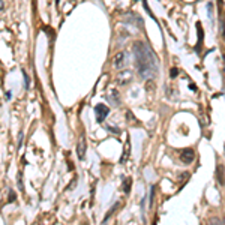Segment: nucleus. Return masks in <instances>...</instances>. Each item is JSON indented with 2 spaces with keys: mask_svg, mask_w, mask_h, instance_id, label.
<instances>
[{
  "mask_svg": "<svg viewBox=\"0 0 225 225\" xmlns=\"http://www.w3.org/2000/svg\"><path fill=\"white\" fill-rule=\"evenodd\" d=\"M170 75H171V78H176L179 75V69H177V68H173V69L170 71Z\"/></svg>",
  "mask_w": 225,
  "mask_h": 225,
  "instance_id": "17",
  "label": "nucleus"
},
{
  "mask_svg": "<svg viewBox=\"0 0 225 225\" xmlns=\"http://www.w3.org/2000/svg\"><path fill=\"white\" fill-rule=\"evenodd\" d=\"M132 80V74H131V71H125V72H120L119 74V77H117V81H119V84H128L129 81Z\"/></svg>",
  "mask_w": 225,
  "mask_h": 225,
  "instance_id": "6",
  "label": "nucleus"
},
{
  "mask_svg": "<svg viewBox=\"0 0 225 225\" xmlns=\"http://www.w3.org/2000/svg\"><path fill=\"white\" fill-rule=\"evenodd\" d=\"M134 56H135V65L137 71L141 78H153L158 74V62L147 44L137 41L134 44Z\"/></svg>",
  "mask_w": 225,
  "mask_h": 225,
  "instance_id": "1",
  "label": "nucleus"
},
{
  "mask_svg": "<svg viewBox=\"0 0 225 225\" xmlns=\"http://www.w3.org/2000/svg\"><path fill=\"white\" fill-rule=\"evenodd\" d=\"M180 159H182V162L185 164H192V161L195 159V153L192 149H185L182 152V155H180Z\"/></svg>",
  "mask_w": 225,
  "mask_h": 225,
  "instance_id": "5",
  "label": "nucleus"
},
{
  "mask_svg": "<svg viewBox=\"0 0 225 225\" xmlns=\"http://www.w3.org/2000/svg\"><path fill=\"white\" fill-rule=\"evenodd\" d=\"M197 27H198V45H197V53L200 51V48H201V44H202V30H201V24L198 22L197 24Z\"/></svg>",
  "mask_w": 225,
  "mask_h": 225,
  "instance_id": "11",
  "label": "nucleus"
},
{
  "mask_svg": "<svg viewBox=\"0 0 225 225\" xmlns=\"http://www.w3.org/2000/svg\"><path fill=\"white\" fill-rule=\"evenodd\" d=\"M216 180H218L219 186H224V165L222 164H219L216 167Z\"/></svg>",
  "mask_w": 225,
  "mask_h": 225,
  "instance_id": "8",
  "label": "nucleus"
},
{
  "mask_svg": "<svg viewBox=\"0 0 225 225\" xmlns=\"http://www.w3.org/2000/svg\"><path fill=\"white\" fill-rule=\"evenodd\" d=\"M207 225H224V221L219 219V218H212V219L207 222Z\"/></svg>",
  "mask_w": 225,
  "mask_h": 225,
  "instance_id": "14",
  "label": "nucleus"
},
{
  "mask_svg": "<svg viewBox=\"0 0 225 225\" xmlns=\"http://www.w3.org/2000/svg\"><path fill=\"white\" fill-rule=\"evenodd\" d=\"M5 9V3H3V0H0V12H2Z\"/></svg>",
  "mask_w": 225,
  "mask_h": 225,
  "instance_id": "19",
  "label": "nucleus"
},
{
  "mask_svg": "<svg viewBox=\"0 0 225 225\" xmlns=\"http://www.w3.org/2000/svg\"><path fill=\"white\" fill-rule=\"evenodd\" d=\"M153 89H155V84L152 80H147V84H146V90H149V92H153Z\"/></svg>",
  "mask_w": 225,
  "mask_h": 225,
  "instance_id": "15",
  "label": "nucleus"
},
{
  "mask_svg": "<svg viewBox=\"0 0 225 225\" xmlns=\"http://www.w3.org/2000/svg\"><path fill=\"white\" fill-rule=\"evenodd\" d=\"M129 155H131V141H129V138H126V143H125V152H123V155H122V158H120V164H123V162H126V161H128Z\"/></svg>",
  "mask_w": 225,
  "mask_h": 225,
  "instance_id": "7",
  "label": "nucleus"
},
{
  "mask_svg": "<svg viewBox=\"0 0 225 225\" xmlns=\"http://www.w3.org/2000/svg\"><path fill=\"white\" fill-rule=\"evenodd\" d=\"M126 59H128V54L125 51H120L112 57V65H114L116 69H122V68L126 65Z\"/></svg>",
  "mask_w": 225,
  "mask_h": 225,
  "instance_id": "3",
  "label": "nucleus"
},
{
  "mask_svg": "<svg viewBox=\"0 0 225 225\" xmlns=\"http://www.w3.org/2000/svg\"><path fill=\"white\" fill-rule=\"evenodd\" d=\"M111 95H112V104L114 105H120V98H119V92L116 89L111 90Z\"/></svg>",
  "mask_w": 225,
  "mask_h": 225,
  "instance_id": "12",
  "label": "nucleus"
},
{
  "mask_svg": "<svg viewBox=\"0 0 225 225\" xmlns=\"http://www.w3.org/2000/svg\"><path fill=\"white\" fill-rule=\"evenodd\" d=\"M119 206H120V202H116V204H114V206H112V207H111V210H108V213L105 215V218H104V222H102L104 225H105V224L108 222V219H110V216H111L112 213H114V212H116V209H117Z\"/></svg>",
  "mask_w": 225,
  "mask_h": 225,
  "instance_id": "10",
  "label": "nucleus"
},
{
  "mask_svg": "<svg viewBox=\"0 0 225 225\" xmlns=\"http://www.w3.org/2000/svg\"><path fill=\"white\" fill-rule=\"evenodd\" d=\"M86 150H87V141H86V137H84V135H81L80 140H78V144H77V155H78V159H80V161L84 159Z\"/></svg>",
  "mask_w": 225,
  "mask_h": 225,
  "instance_id": "4",
  "label": "nucleus"
},
{
  "mask_svg": "<svg viewBox=\"0 0 225 225\" xmlns=\"http://www.w3.org/2000/svg\"><path fill=\"white\" fill-rule=\"evenodd\" d=\"M131 183H132V179H131V177H126V179L123 180V186H122V188H123V192H125V194H129V192H131Z\"/></svg>",
  "mask_w": 225,
  "mask_h": 225,
  "instance_id": "9",
  "label": "nucleus"
},
{
  "mask_svg": "<svg viewBox=\"0 0 225 225\" xmlns=\"http://www.w3.org/2000/svg\"><path fill=\"white\" fill-rule=\"evenodd\" d=\"M15 201V194H14V189H9V200L8 202H14Z\"/></svg>",
  "mask_w": 225,
  "mask_h": 225,
  "instance_id": "16",
  "label": "nucleus"
},
{
  "mask_svg": "<svg viewBox=\"0 0 225 225\" xmlns=\"http://www.w3.org/2000/svg\"><path fill=\"white\" fill-rule=\"evenodd\" d=\"M153 195H155V186L150 188V206H152V202H153Z\"/></svg>",
  "mask_w": 225,
  "mask_h": 225,
  "instance_id": "18",
  "label": "nucleus"
},
{
  "mask_svg": "<svg viewBox=\"0 0 225 225\" xmlns=\"http://www.w3.org/2000/svg\"><path fill=\"white\" fill-rule=\"evenodd\" d=\"M95 112H96V122L98 123H102L107 116H108V112H110V108L105 105V104H98L95 107Z\"/></svg>",
  "mask_w": 225,
  "mask_h": 225,
  "instance_id": "2",
  "label": "nucleus"
},
{
  "mask_svg": "<svg viewBox=\"0 0 225 225\" xmlns=\"http://www.w3.org/2000/svg\"><path fill=\"white\" fill-rule=\"evenodd\" d=\"M17 186H18V189H20L21 192L24 191V183H22V171L18 173V177H17Z\"/></svg>",
  "mask_w": 225,
  "mask_h": 225,
  "instance_id": "13",
  "label": "nucleus"
}]
</instances>
